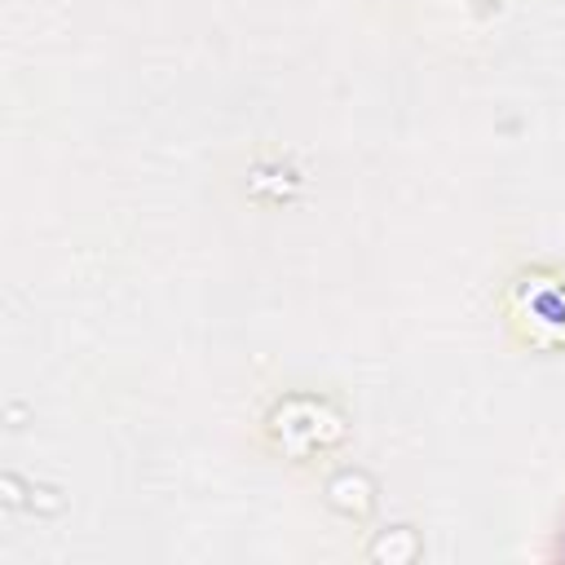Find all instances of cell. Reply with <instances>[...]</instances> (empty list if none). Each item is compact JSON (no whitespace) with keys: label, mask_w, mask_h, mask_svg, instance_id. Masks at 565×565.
Masks as SVG:
<instances>
[{"label":"cell","mask_w":565,"mask_h":565,"mask_svg":"<svg viewBox=\"0 0 565 565\" xmlns=\"http://www.w3.org/2000/svg\"><path fill=\"white\" fill-rule=\"evenodd\" d=\"M269 441L291 459H313L344 437V419L322 397H287L269 411Z\"/></svg>","instance_id":"2"},{"label":"cell","mask_w":565,"mask_h":565,"mask_svg":"<svg viewBox=\"0 0 565 565\" xmlns=\"http://www.w3.org/2000/svg\"><path fill=\"white\" fill-rule=\"evenodd\" d=\"M503 313L525 344L565 349V269L556 265L521 269L503 291Z\"/></svg>","instance_id":"1"}]
</instances>
